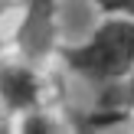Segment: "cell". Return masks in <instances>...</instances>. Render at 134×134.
Wrapping results in <instances>:
<instances>
[{"mask_svg": "<svg viewBox=\"0 0 134 134\" xmlns=\"http://www.w3.org/2000/svg\"><path fill=\"white\" fill-rule=\"evenodd\" d=\"M59 56L69 72H75L88 85L102 92L121 88L124 79L134 72V20L105 13L88 39L75 46H59Z\"/></svg>", "mask_w": 134, "mask_h": 134, "instance_id": "obj_1", "label": "cell"}, {"mask_svg": "<svg viewBox=\"0 0 134 134\" xmlns=\"http://www.w3.org/2000/svg\"><path fill=\"white\" fill-rule=\"evenodd\" d=\"M128 118H131V124H134V108H131V115H128Z\"/></svg>", "mask_w": 134, "mask_h": 134, "instance_id": "obj_8", "label": "cell"}, {"mask_svg": "<svg viewBox=\"0 0 134 134\" xmlns=\"http://www.w3.org/2000/svg\"><path fill=\"white\" fill-rule=\"evenodd\" d=\"M20 131L23 134H52V131H59V121L46 108H33L26 115H20Z\"/></svg>", "mask_w": 134, "mask_h": 134, "instance_id": "obj_4", "label": "cell"}, {"mask_svg": "<svg viewBox=\"0 0 134 134\" xmlns=\"http://www.w3.org/2000/svg\"><path fill=\"white\" fill-rule=\"evenodd\" d=\"M121 105L128 108V115H131V108H134V72L124 79V85H121Z\"/></svg>", "mask_w": 134, "mask_h": 134, "instance_id": "obj_6", "label": "cell"}, {"mask_svg": "<svg viewBox=\"0 0 134 134\" xmlns=\"http://www.w3.org/2000/svg\"><path fill=\"white\" fill-rule=\"evenodd\" d=\"M46 85L30 59H0V105L10 115L43 108Z\"/></svg>", "mask_w": 134, "mask_h": 134, "instance_id": "obj_2", "label": "cell"}, {"mask_svg": "<svg viewBox=\"0 0 134 134\" xmlns=\"http://www.w3.org/2000/svg\"><path fill=\"white\" fill-rule=\"evenodd\" d=\"M16 43L30 62H39L56 49V0H26Z\"/></svg>", "mask_w": 134, "mask_h": 134, "instance_id": "obj_3", "label": "cell"}, {"mask_svg": "<svg viewBox=\"0 0 134 134\" xmlns=\"http://www.w3.org/2000/svg\"><path fill=\"white\" fill-rule=\"evenodd\" d=\"M102 13H115V16H131L134 20V0H92Z\"/></svg>", "mask_w": 134, "mask_h": 134, "instance_id": "obj_5", "label": "cell"}, {"mask_svg": "<svg viewBox=\"0 0 134 134\" xmlns=\"http://www.w3.org/2000/svg\"><path fill=\"white\" fill-rule=\"evenodd\" d=\"M0 49H3V46H0Z\"/></svg>", "mask_w": 134, "mask_h": 134, "instance_id": "obj_9", "label": "cell"}, {"mask_svg": "<svg viewBox=\"0 0 134 134\" xmlns=\"http://www.w3.org/2000/svg\"><path fill=\"white\" fill-rule=\"evenodd\" d=\"M10 3H13V0H0V16H3L7 10H10Z\"/></svg>", "mask_w": 134, "mask_h": 134, "instance_id": "obj_7", "label": "cell"}]
</instances>
